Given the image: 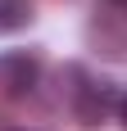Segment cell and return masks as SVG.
<instances>
[{"mask_svg":"<svg viewBox=\"0 0 127 131\" xmlns=\"http://www.w3.org/2000/svg\"><path fill=\"white\" fill-rule=\"evenodd\" d=\"M41 81V63L32 59L27 50H14V54H0V86L14 95V100H23V95L37 91Z\"/></svg>","mask_w":127,"mask_h":131,"instance_id":"obj_1","label":"cell"},{"mask_svg":"<svg viewBox=\"0 0 127 131\" xmlns=\"http://www.w3.org/2000/svg\"><path fill=\"white\" fill-rule=\"evenodd\" d=\"M77 122L82 127H100L104 118H109V108H114V86L109 81H86V86H77Z\"/></svg>","mask_w":127,"mask_h":131,"instance_id":"obj_2","label":"cell"},{"mask_svg":"<svg viewBox=\"0 0 127 131\" xmlns=\"http://www.w3.org/2000/svg\"><path fill=\"white\" fill-rule=\"evenodd\" d=\"M37 14H32V0H0V36L9 32H23Z\"/></svg>","mask_w":127,"mask_h":131,"instance_id":"obj_3","label":"cell"},{"mask_svg":"<svg viewBox=\"0 0 127 131\" xmlns=\"http://www.w3.org/2000/svg\"><path fill=\"white\" fill-rule=\"evenodd\" d=\"M118 122H123V127H127V95H123V100H118Z\"/></svg>","mask_w":127,"mask_h":131,"instance_id":"obj_4","label":"cell"},{"mask_svg":"<svg viewBox=\"0 0 127 131\" xmlns=\"http://www.w3.org/2000/svg\"><path fill=\"white\" fill-rule=\"evenodd\" d=\"M18 131H32V127H18Z\"/></svg>","mask_w":127,"mask_h":131,"instance_id":"obj_5","label":"cell"},{"mask_svg":"<svg viewBox=\"0 0 127 131\" xmlns=\"http://www.w3.org/2000/svg\"><path fill=\"white\" fill-rule=\"evenodd\" d=\"M123 5H127V0H123Z\"/></svg>","mask_w":127,"mask_h":131,"instance_id":"obj_6","label":"cell"}]
</instances>
